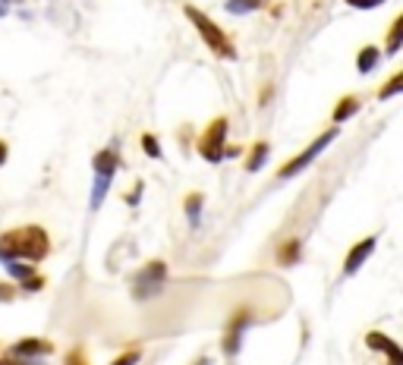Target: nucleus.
<instances>
[{
	"instance_id": "nucleus-1",
	"label": "nucleus",
	"mask_w": 403,
	"mask_h": 365,
	"mask_svg": "<svg viewBox=\"0 0 403 365\" xmlns=\"http://www.w3.org/2000/svg\"><path fill=\"white\" fill-rule=\"evenodd\" d=\"M50 252V236L45 227L38 224H26V227H13L6 233H0V261L10 265V261H41Z\"/></svg>"
},
{
	"instance_id": "nucleus-2",
	"label": "nucleus",
	"mask_w": 403,
	"mask_h": 365,
	"mask_svg": "<svg viewBox=\"0 0 403 365\" xmlns=\"http://www.w3.org/2000/svg\"><path fill=\"white\" fill-rule=\"evenodd\" d=\"M183 13H186V19L195 26V32L202 35V41L208 45L211 54L221 57V60H233V57H237V48H233V41L227 38V32H224V28L217 26L211 16H205L199 6L186 4V6H183Z\"/></svg>"
},
{
	"instance_id": "nucleus-3",
	"label": "nucleus",
	"mask_w": 403,
	"mask_h": 365,
	"mask_svg": "<svg viewBox=\"0 0 403 365\" xmlns=\"http://www.w3.org/2000/svg\"><path fill=\"white\" fill-rule=\"evenodd\" d=\"M224 142H227V116H215L199 136V155L208 164L224 160Z\"/></svg>"
},
{
	"instance_id": "nucleus-4",
	"label": "nucleus",
	"mask_w": 403,
	"mask_h": 365,
	"mask_svg": "<svg viewBox=\"0 0 403 365\" xmlns=\"http://www.w3.org/2000/svg\"><path fill=\"white\" fill-rule=\"evenodd\" d=\"M334 138H337V129H334V126H331V129H325V133H321L318 138H315V142L309 145V148H306V151H299V155L293 158V160H287V164H284L281 170H277V177H281V180H290V177H296V173L303 170V167H309L312 160L318 158L321 151H325L328 145L334 142Z\"/></svg>"
},
{
	"instance_id": "nucleus-5",
	"label": "nucleus",
	"mask_w": 403,
	"mask_h": 365,
	"mask_svg": "<svg viewBox=\"0 0 403 365\" xmlns=\"http://www.w3.org/2000/svg\"><path fill=\"white\" fill-rule=\"evenodd\" d=\"M164 280H167V265H164V261H149V265H145L142 271L136 274V280H133V296H136V299L155 296V293H161Z\"/></svg>"
},
{
	"instance_id": "nucleus-6",
	"label": "nucleus",
	"mask_w": 403,
	"mask_h": 365,
	"mask_svg": "<svg viewBox=\"0 0 403 365\" xmlns=\"http://www.w3.org/2000/svg\"><path fill=\"white\" fill-rule=\"evenodd\" d=\"M375 246H378V236H365V239H359L353 249L347 252V258H343V274H356L359 268H362V261L369 258L372 252H375Z\"/></svg>"
},
{
	"instance_id": "nucleus-7",
	"label": "nucleus",
	"mask_w": 403,
	"mask_h": 365,
	"mask_svg": "<svg viewBox=\"0 0 403 365\" xmlns=\"http://www.w3.org/2000/svg\"><path fill=\"white\" fill-rule=\"evenodd\" d=\"M249 321H252V315H249L246 309H240L237 315L230 318V325H227V334H224V353H237L240 349V340H243V331L249 327Z\"/></svg>"
},
{
	"instance_id": "nucleus-8",
	"label": "nucleus",
	"mask_w": 403,
	"mask_h": 365,
	"mask_svg": "<svg viewBox=\"0 0 403 365\" xmlns=\"http://www.w3.org/2000/svg\"><path fill=\"white\" fill-rule=\"evenodd\" d=\"M50 353H54V343L35 340V337L13 343V349H10V356H16V359H41V356H50Z\"/></svg>"
},
{
	"instance_id": "nucleus-9",
	"label": "nucleus",
	"mask_w": 403,
	"mask_h": 365,
	"mask_svg": "<svg viewBox=\"0 0 403 365\" xmlns=\"http://www.w3.org/2000/svg\"><path fill=\"white\" fill-rule=\"evenodd\" d=\"M365 343H369L372 349H381V353H387V359H391V365H403V353H400V347L394 343L387 334H381V331H369L365 334Z\"/></svg>"
},
{
	"instance_id": "nucleus-10",
	"label": "nucleus",
	"mask_w": 403,
	"mask_h": 365,
	"mask_svg": "<svg viewBox=\"0 0 403 365\" xmlns=\"http://www.w3.org/2000/svg\"><path fill=\"white\" fill-rule=\"evenodd\" d=\"M378 60H381V50L375 45H365L362 50H359V57H356V70L362 72V76H369V72L378 67Z\"/></svg>"
},
{
	"instance_id": "nucleus-11",
	"label": "nucleus",
	"mask_w": 403,
	"mask_h": 365,
	"mask_svg": "<svg viewBox=\"0 0 403 365\" xmlns=\"http://www.w3.org/2000/svg\"><path fill=\"white\" fill-rule=\"evenodd\" d=\"M117 164H120V158H117V151H111V148L95 155V173H101V177H114Z\"/></svg>"
},
{
	"instance_id": "nucleus-12",
	"label": "nucleus",
	"mask_w": 403,
	"mask_h": 365,
	"mask_svg": "<svg viewBox=\"0 0 403 365\" xmlns=\"http://www.w3.org/2000/svg\"><path fill=\"white\" fill-rule=\"evenodd\" d=\"M356 111H359V98H356V94H347V98L337 101V107H334V123H343L347 116H353Z\"/></svg>"
},
{
	"instance_id": "nucleus-13",
	"label": "nucleus",
	"mask_w": 403,
	"mask_h": 365,
	"mask_svg": "<svg viewBox=\"0 0 403 365\" xmlns=\"http://www.w3.org/2000/svg\"><path fill=\"white\" fill-rule=\"evenodd\" d=\"M400 41H403V16H394L391 28H387V45H385V50H387V54H397Z\"/></svg>"
},
{
	"instance_id": "nucleus-14",
	"label": "nucleus",
	"mask_w": 403,
	"mask_h": 365,
	"mask_svg": "<svg viewBox=\"0 0 403 365\" xmlns=\"http://www.w3.org/2000/svg\"><path fill=\"white\" fill-rule=\"evenodd\" d=\"M268 142H255L252 151H249V160H246V170H262V164L268 160Z\"/></svg>"
},
{
	"instance_id": "nucleus-15",
	"label": "nucleus",
	"mask_w": 403,
	"mask_h": 365,
	"mask_svg": "<svg viewBox=\"0 0 403 365\" xmlns=\"http://www.w3.org/2000/svg\"><path fill=\"white\" fill-rule=\"evenodd\" d=\"M6 271H10V277H16V280H23V283H28L32 280V277H38L35 274V268H32V261H10V265H6Z\"/></svg>"
},
{
	"instance_id": "nucleus-16",
	"label": "nucleus",
	"mask_w": 403,
	"mask_h": 365,
	"mask_svg": "<svg viewBox=\"0 0 403 365\" xmlns=\"http://www.w3.org/2000/svg\"><path fill=\"white\" fill-rule=\"evenodd\" d=\"M107 189H111V177H101V173H98V180H95V189H92V208H95V211L101 208V202H104Z\"/></svg>"
},
{
	"instance_id": "nucleus-17",
	"label": "nucleus",
	"mask_w": 403,
	"mask_h": 365,
	"mask_svg": "<svg viewBox=\"0 0 403 365\" xmlns=\"http://www.w3.org/2000/svg\"><path fill=\"white\" fill-rule=\"evenodd\" d=\"M296 258H299V239H290V243H284L281 249H277V261H281V265H293Z\"/></svg>"
},
{
	"instance_id": "nucleus-18",
	"label": "nucleus",
	"mask_w": 403,
	"mask_h": 365,
	"mask_svg": "<svg viewBox=\"0 0 403 365\" xmlns=\"http://www.w3.org/2000/svg\"><path fill=\"white\" fill-rule=\"evenodd\" d=\"M268 0H227V10L230 13H252V10H259V6H265Z\"/></svg>"
},
{
	"instance_id": "nucleus-19",
	"label": "nucleus",
	"mask_w": 403,
	"mask_h": 365,
	"mask_svg": "<svg viewBox=\"0 0 403 365\" xmlns=\"http://www.w3.org/2000/svg\"><path fill=\"white\" fill-rule=\"evenodd\" d=\"M400 89H403V72H394V76L387 79V85H381V89H378V98L387 101V98H394Z\"/></svg>"
},
{
	"instance_id": "nucleus-20",
	"label": "nucleus",
	"mask_w": 403,
	"mask_h": 365,
	"mask_svg": "<svg viewBox=\"0 0 403 365\" xmlns=\"http://www.w3.org/2000/svg\"><path fill=\"white\" fill-rule=\"evenodd\" d=\"M183 205H186V214H189V221H193V224H199L202 195H199V192H189V195H186V202H183Z\"/></svg>"
},
{
	"instance_id": "nucleus-21",
	"label": "nucleus",
	"mask_w": 403,
	"mask_h": 365,
	"mask_svg": "<svg viewBox=\"0 0 403 365\" xmlns=\"http://www.w3.org/2000/svg\"><path fill=\"white\" fill-rule=\"evenodd\" d=\"M142 151H145V155H151V158H164V155H161L158 138L151 136V133H145V136H142Z\"/></svg>"
},
{
	"instance_id": "nucleus-22",
	"label": "nucleus",
	"mask_w": 403,
	"mask_h": 365,
	"mask_svg": "<svg viewBox=\"0 0 403 365\" xmlns=\"http://www.w3.org/2000/svg\"><path fill=\"white\" fill-rule=\"evenodd\" d=\"M142 362V353H139V349H129V353H120L114 359V365H139Z\"/></svg>"
},
{
	"instance_id": "nucleus-23",
	"label": "nucleus",
	"mask_w": 403,
	"mask_h": 365,
	"mask_svg": "<svg viewBox=\"0 0 403 365\" xmlns=\"http://www.w3.org/2000/svg\"><path fill=\"white\" fill-rule=\"evenodd\" d=\"M63 365H89V362H85V353H82V349H70L67 359H63Z\"/></svg>"
},
{
	"instance_id": "nucleus-24",
	"label": "nucleus",
	"mask_w": 403,
	"mask_h": 365,
	"mask_svg": "<svg viewBox=\"0 0 403 365\" xmlns=\"http://www.w3.org/2000/svg\"><path fill=\"white\" fill-rule=\"evenodd\" d=\"M350 6H356V10H372V6H378V4H385V0H347Z\"/></svg>"
},
{
	"instance_id": "nucleus-25",
	"label": "nucleus",
	"mask_w": 403,
	"mask_h": 365,
	"mask_svg": "<svg viewBox=\"0 0 403 365\" xmlns=\"http://www.w3.org/2000/svg\"><path fill=\"white\" fill-rule=\"evenodd\" d=\"M6 151H10L6 148V142H0V164H6Z\"/></svg>"
},
{
	"instance_id": "nucleus-26",
	"label": "nucleus",
	"mask_w": 403,
	"mask_h": 365,
	"mask_svg": "<svg viewBox=\"0 0 403 365\" xmlns=\"http://www.w3.org/2000/svg\"><path fill=\"white\" fill-rule=\"evenodd\" d=\"M10 13V0H0V16H6Z\"/></svg>"
},
{
	"instance_id": "nucleus-27",
	"label": "nucleus",
	"mask_w": 403,
	"mask_h": 365,
	"mask_svg": "<svg viewBox=\"0 0 403 365\" xmlns=\"http://www.w3.org/2000/svg\"><path fill=\"white\" fill-rule=\"evenodd\" d=\"M195 365H208V359H199V362H195Z\"/></svg>"
}]
</instances>
